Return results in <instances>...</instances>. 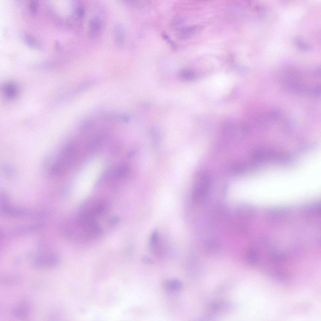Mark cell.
<instances>
[{"label": "cell", "instance_id": "obj_1", "mask_svg": "<svg viewBox=\"0 0 321 321\" xmlns=\"http://www.w3.org/2000/svg\"><path fill=\"white\" fill-rule=\"evenodd\" d=\"M76 153V147L73 143L66 145L59 154L50 167V171L54 175H62L73 160Z\"/></svg>", "mask_w": 321, "mask_h": 321}, {"label": "cell", "instance_id": "obj_2", "mask_svg": "<svg viewBox=\"0 0 321 321\" xmlns=\"http://www.w3.org/2000/svg\"><path fill=\"white\" fill-rule=\"evenodd\" d=\"M192 196L196 201L203 199L206 195L211 185V180L206 173L199 172L195 175Z\"/></svg>", "mask_w": 321, "mask_h": 321}, {"label": "cell", "instance_id": "obj_3", "mask_svg": "<svg viewBox=\"0 0 321 321\" xmlns=\"http://www.w3.org/2000/svg\"><path fill=\"white\" fill-rule=\"evenodd\" d=\"M114 42L118 48H121L124 45L126 38V30L124 25L120 23H117L113 29Z\"/></svg>", "mask_w": 321, "mask_h": 321}, {"label": "cell", "instance_id": "obj_4", "mask_svg": "<svg viewBox=\"0 0 321 321\" xmlns=\"http://www.w3.org/2000/svg\"><path fill=\"white\" fill-rule=\"evenodd\" d=\"M88 35L93 39L97 38L100 33L102 27L101 20L97 17H94L89 21Z\"/></svg>", "mask_w": 321, "mask_h": 321}, {"label": "cell", "instance_id": "obj_5", "mask_svg": "<svg viewBox=\"0 0 321 321\" xmlns=\"http://www.w3.org/2000/svg\"><path fill=\"white\" fill-rule=\"evenodd\" d=\"M160 239L158 232L156 230L153 231L150 238V249L153 254L157 255H160L162 253Z\"/></svg>", "mask_w": 321, "mask_h": 321}, {"label": "cell", "instance_id": "obj_6", "mask_svg": "<svg viewBox=\"0 0 321 321\" xmlns=\"http://www.w3.org/2000/svg\"><path fill=\"white\" fill-rule=\"evenodd\" d=\"M183 286L182 282L180 280L174 279L166 281L163 283V287L166 291L174 292L181 290Z\"/></svg>", "mask_w": 321, "mask_h": 321}, {"label": "cell", "instance_id": "obj_7", "mask_svg": "<svg viewBox=\"0 0 321 321\" xmlns=\"http://www.w3.org/2000/svg\"><path fill=\"white\" fill-rule=\"evenodd\" d=\"M252 205L248 203H242L237 208L236 212L237 215L241 218H246L250 217L254 212Z\"/></svg>", "mask_w": 321, "mask_h": 321}, {"label": "cell", "instance_id": "obj_8", "mask_svg": "<svg viewBox=\"0 0 321 321\" xmlns=\"http://www.w3.org/2000/svg\"><path fill=\"white\" fill-rule=\"evenodd\" d=\"M29 310V305L23 303L18 306L14 308L11 311L12 315L17 317H23L27 315Z\"/></svg>", "mask_w": 321, "mask_h": 321}, {"label": "cell", "instance_id": "obj_9", "mask_svg": "<svg viewBox=\"0 0 321 321\" xmlns=\"http://www.w3.org/2000/svg\"><path fill=\"white\" fill-rule=\"evenodd\" d=\"M196 27L195 26L183 27L179 30L177 35L180 39H186L190 38L195 33Z\"/></svg>", "mask_w": 321, "mask_h": 321}, {"label": "cell", "instance_id": "obj_10", "mask_svg": "<svg viewBox=\"0 0 321 321\" xmlns=\"http://www.w3.org/2000/svg\"><path fill=\"white\" fill-rule=\"evenodd\" d=\"M259 257V252L257 250L254 248H250L248 250L246 257L249 263L252 265L257 263Z\"/></svg>", "mask_w": 321, "mask_h": 321}, {"label": "cell", "instance_id": "obj_11", "mask_svg": "<svg viewBox=\"0 0 321 321\" xmlns=\"http://www.w3.org/2000/svg\"><path fill=\"white\" fill-rule=\"evenodd\" d=\"M24 38L25 43L30 47L35 49H38L40 48L39 44L30 34L28 33L25 34Z\"/></svg>", "mask_w": 321, "mask_h": 321}, {"label": "cell", "instance_id": "obj_12", "mask_svg": "<svg viewBox=\"0 0 321 321\" xmlns=\"http://www.w3.org/2000/svg\"><path fill=\"white\" fill-rule=\"evenodd\" d=\"M130 171V168L128 166H122L117 170V174L119 177L124 178L129 175Z\"/></svg>", "mask_w": 321, "mask_h": 321}, {"label": "cell", "instance_id": "obj_13", "mask_svg": "<svg viewBox=\"0 0 321 321\" xmlns=\"http://www.w3.org/2000/svg\"><path fill=\"white\" fill-rule=\"evenodd\" d=\"M281 116V112L276 110H272L266 114L267 118L271 121H276L279 119Z\"/></svg>", "mask_w": 321, "mask_h": 321}, {"label": "cell", "instance_id": "obj_14", "mask_svg": "<svg viewBox=\"0 0 321 321\" xmlns=\"http://www.w3.org/2000/svg\"><path fill=\"white\" fill-rule=\"evenodd\" d=\"M181 79L186 81H191L194 78V75L192 71L189 70H185L182 71L180 74Z\"/></svg>", "mask_w": 321, "mask_h": 321}, {"label": "cell", "instance_id": "obj_15", "mask_svg": "<svg viewBox=\"0 0 321 321\" xmlns=\"http://www.w3.org/2000/svg\"><path fill=\"white\" fill-rule=\"evenodd\" d=\"M207 245V251L209 253L211 254H213L216 252L218 249L216 244L215 243L213 242L212 243L210 242Z\"/></svg>", "mask_w": 321, "mask_h": 321}, {"label": "cell", "instance_id": "obj_16", "mask_svg": "<svg viewBox=\"0 0 321 321\" xmlns=\"http://www.w3.org/2000/svg\"><path fill=\"white\" fill-rule=\"evenodd\" d=\"M75 14L78 19H80L82 18L85 13L84 8L81 6L77 7L75 9Z\"/></svg>", "mask_w": 321, "mask_h": 321}, {"label": "cell", "instance_id": "obj_17", "mask_svg": "<svg viewBox=\"0 0 321 321\" xmlns=\"http://www.w3.org/2000/svg\"><path fill=\"white\" fill-rule=\"evenodd\" d=\"M29 8L31 12L33 14H35L37 11L38 3L36 0H31L29 3Z\"/></svg>", "mask_w": 321, "mask_h": 321}, {"label": "cell", "instance_id": "obj_18", "mask_svg": "<svg viewBox=\"0 0 321 321\" xmlns=\"http://www.w3.org/2000/svg\"><path fill=\"white\" fill-rule=\"evenodd\" d=\"M141 261L146 264L152 265L155 263L154 260L151 258L147 256H144L141 258Z\"/></svg>", "mask_w": 321, "mask_h": 321}, {"label": "cell", "instance_id": "obj_19", "mask_svg": "<svg viewBox=\"0 0 321 321\" xmlns=\"http://www.w3.org/2000/svg\"><path fill=\"white\" fill-rule=\"evenodd\" d=\"M321 94V86H318L316 87L312 91V96L315 98L319 97Z\"/></svg>", "mask_w": 321, "mask_h": 321}, {"label": "cell", "instance_id": "obj_20", "mask_svg": "<svg viewBox=\"0 0 321 321\" xmlns=\"http://www.w3.org/2000/svg\"><path fill=\"white\" fill-rule=\"evenodd\" d=\"M313 73L314 75L317 77L320 76V68L318 67L314 70Z\"/></svg>", "mask_w": 321, "mask_h": 321}, {"label": "cell", "instance_id": "obj_21", "mask_svg": "<svg viewBox=\"0 0 321 321\" xmlns=\"http://www.w3.org/2000/svg\"><path fill=\"white\" fill-rule=\"evenodd\" d=\"M55 47L57 50H61V46L60 42L58 41H56L55 44Z\"/></svg>", "mask_w": 321, "mask_h": 321}]
</instances>
